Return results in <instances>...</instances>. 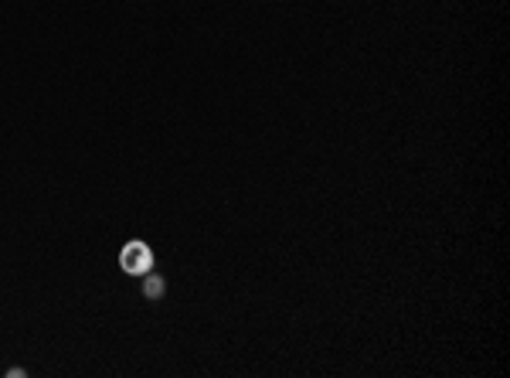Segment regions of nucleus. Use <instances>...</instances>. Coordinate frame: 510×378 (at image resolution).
<instances>
[{
	"instance_id": "f03ea898",
	"label": "nucleus",
	"mask_w": 510,
	"mask_h": 378,
	"mask_svg": "<svg viewBox=\"0 0 510 378\" xmlns=\"http://www.w3.org/2000/svg\"><path fill=\"white\" fill-rule=\"evenodd\" d=\"M164 290H167L164 276H156V273H147V276H143V297L147 300H160L164 297Z\"/></svg>"
},
{
	"instance_id": "f257e3e1",
	"label": "nucleus",
	"mask_w": 510,
	"mask_h": 378,
	"mask_svg": "<svg viewBox=\"0 0 510 378\" xmlns=\"http://www.w3.org/2000/svg\"><path fill=\"white\" fill-rule=\"evenodd\" d=\"M119 266H123V273H129V276H147V273L154 269V249H150L147 242L133 238V242H126L123 252H119Z\"/></svg>"
}]
</instances>
